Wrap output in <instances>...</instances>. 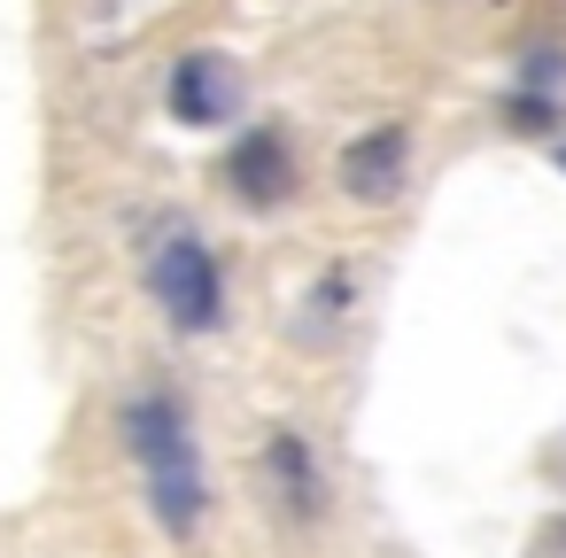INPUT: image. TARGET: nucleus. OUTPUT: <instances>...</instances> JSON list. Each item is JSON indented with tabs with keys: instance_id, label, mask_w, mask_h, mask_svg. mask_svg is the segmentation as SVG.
I'll list each match as a JSON object with an SVG mask.
<instances>
[{
	"instance_id": "1",
	"label": "nucleus",
	"mask_w": 566,
	"mask_h": 558,
	"mask_svg": "<svg viewBox=\"0 0 566 558\" xmlns=\"http://www.w3.org/2000/svg\"><path fill=\"white\" fill-rule=\"evenodd\" d=\"M125 450L140 457V481H148V512L164 535H195L210 519V473H202V450H195V427L179 411L171 388H140L125 403Z\"/></svg>"
},
{
	"instance_id": "2",
	"label": "nucleus",
	"mask_w": 566,
	"mask_h": 558,
	"mask_svg": "<svg viewBox=\"0 0 566 558\" xmlns=\"http://www.w3.org/2000/svg\"><path fill=\"white\" fill-rule=\"evenodd\" d=\"M148 295L179 334H218L226 326V264L195 225H171L148 249Z\"/></svg>"
},
{
	"instance_id": "3",
	"label": "nucleus",
	"mask_w": 566,
	"mask_h": 558,
	"mask_svg": "<svg viewBox=\"0 0 566 558\" xmlns=\"http://www.w3.org/2000/svg\"><path fill=\"white\" fill-rule=\"evenodd\" d=\"M218 187L249 218H272V210H287L303 194V156H295V140L280 125H241L226 140V156H218Z\"/></svg>"
},
{
	"instance_id": "4",
	"label": "nucleus",
	"mask_w": 566,
	"mask_h": 558,
	"mask_svg": "<svg viewBox=\"0 0 566 558\" xmlns=\"http://www.w3.org/2000/svg\"><path fill=\"white\" fill-rule=\"evenodd\" d=\"M241 102H249V78H241V63L226 48H187L164 71V109L187 133H226L241 117Z\"/></svg>"
},
{
	"instance_id": "5",
	"label": "nucleus",
	"mask_w": 566,
	"mask_h": 558,
	"mask_svg": "<svg viewBox=\"0 0 566 558\" xmlns=\"http://www.w3.org/2000/svg\"><path fill=\"white\" fill-rule=\"evenodd\" d=\"M334 187H342V202H357V210L403 202V187H411V125H403V117L365 125V133L334 156Z\"/></svg>"
},
{
	"instance_id": "6",
	"label": "nucleus",
	"mask_w": 566,
	"mask_h": 558,
	"mask_svg": "<svg viewBox=\"0 0 566 558\" xmlns=\"http://www.w3.org/2000/svg\"><path fill=\"white\" fill-rule=\"evenodd\" d=\"M264 488H272V504L287 512V519H326V465H318V450H311V434H295V427H272L264 434Z\"/></svg>"
},
{
	"instance_id": "7",
	"label": "nucleus",
	"mask_w": 566,
	"mask_h": 558,
	"mask_svg": "<svg viewBox=\"0 0 566 558\" xmlns=\"http://www.w3.org/2000/svg\"><path fill=\"white\" fill-rule=\"evenodd\" d=\"M349 303H357V280H349L342 264H326V272L311 280V295H295V318H287V334H295L303 349H326V341H342V326H349Z\"/></svg>"
},
{
	"instance_id": "8",
	"label": "nucleus",
	"mask_w": 566,
	"mask_h": 558,
	"mask_svg": "<svg viewBox=\"0 0 566 558\" xmlns=\"http://www.w3.org/2000/svg\"><path fill=\"white\" fill-rule=\"evenodd\" d=\"M504 125H512L520 140H551V133L566 125V102H558V94H527V86H512V94H504Z\"/></svg>"
},
{
	"instance_id": "9",
	"label": "nucleus",
	"mask_w": 566,
	"mask_h": 558,
	"mask_svg": "<svg viewBox=\"0 0 566 558\" xmlns=\"http://www.w3.org/2000/svg\"><path fill=\"white\" fill-rule=\"evenodd\" d=\"M558 164H566V140H558Z\"/></svg>"
}]
</instances>
